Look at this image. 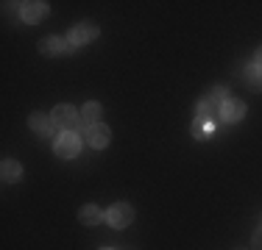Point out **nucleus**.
Returning a JSON list of instances; mask_svg holds the SVG:
<instances>
[{
	"mask_svg": "<svg viewBox=\"0 0 262 250\" xmlns=\"http://www.w3.org/2000/svg\"><path fill=\"white\" fill-rule=\"evenodd\" d=\"M243 117H246V103H243V100L229 97L226 103L221 106V120H226V122H237V120H243Z\"/></svg>",
	"mask_w": 262,
	"mask_h": 250,
	"instance_id": "10",
	"label": "nucleus"
},
{
	"mask_svg": "<svg viewBox=\"0 0 262 250\" xmlns=\"http://www.w3.org/2000/svg\"><path fill=\"white\" fill-rule=\"evenodd\" d=\"M251 242H254V247H257V250L262 247V225L257 228V234H254V239H251Z\"/></svg>",
	"mask_w": 262,
	"mask_h": 250,
	"instance_id": "16",
	"label": "nucleus"
},
{
	"mask_svg": "<svg viewBox=\"0 0 262 250\" xmlns=\"http://www.w3.org/2000/svg\"><path fill=\"white\" fill-rule=\"evenodd\" d=\"M70 42L61 39V36H45L39 42V53L42 56H61V53H70Z\"/></svg>",
	"mask_w": 262,
	"mask_h": 250,
	"instance_id": "8",
	"label": "nucleus"
},
{
	"mask_svg": "<svg viewBox=\"0 0 262 250\" xmlns=\"http://www.w3.org/2000/svg\"><path fill=\"white\" fill-rule=\"evenodd\" d=\"M28 128L34 131V134L39 136H53L56 134V122L51 114H42V111H34V114L28 117Z\"/></svg>",
	"mask_w": 262,
	"mask_h": 250,
	"instance_id": "7",
	"label": "nucleus"
},
{
	"mask_svg": "<svg viewBox=\"0 0 262 250\" xmlns=\"http://www.w3.org/2000/svg\"><path fill=\"white\" fill-rule=\"evenodd\" d=\"M134 220V209L128 203H115L109 211H106V222L112 228H128V222Z\"/></svg>",
	"mask_w": 262,
	"mask_h": 250,
	"instance_id": "4",
	"label": "nucleus"
},
{
	"mask_svg": "<svg viewBox=\"0 0 262 250\" xmlns=\"http://www.w3.org/2000/svg\"><path fill=\"white\" fill-rule=\"evenodd\" d=\"M207 97L217 100V103H226V100H229V89H226V86H215V89H212Z\"/></svg>",
	"mask_w": 262,
	"mask_h": 250,
	"instance_id": "15",
	"label": "nucleus"
},
{
	"mask_svg": "<svg viewBox=\"0 0 262 250\" xmlns=\"http://www.w3.org/2000/svg\"><path fill=\"white\" fill-rule=\"evenodd\" d=\"M221 106L223 103H217L212 97H201L195 103V122H215L221 117Z\"/></svg>",
	"mask_w": 262,
	"mask_h": 250,
	"instance_id": "6",
	"label": "nucleus"
},
{
	"mask_svg": "<svg viewBox=\"0 0 262 250\" xmlns=\"http://www.w3.org/2000/svg\"><path fill=\"white\" fill-rule=\"evenodd\" d=\"M53 150H56V156H61V159H73V156H78V150H81V136L73 134V131H61V134L56 136V142H53Z\"/></svg>",
	"mask_w": 262,
	"mask_h": 250,
	"instance_id": "2",
	"label": "nucleus"
},
{
	"mask_svg": "<svg viewBox=\"0 0 262 250\" xmlns=\"http://www.w3.org/2000/svg\"><path fill=\"white\" fill-rule=\"evenodd\" d=\"M109 139H112V131L106 128L103 122H98V125H92V128H86V142H90V147L103 150L106 145H109Z\"/></svg>",
	"mask_w": 262,
	"mask_h": 250,
	"instance_id": "9",
	"label": "nucleus"
},
{
	"mask_svg": "<svg viewBox=\"0 0 262 250\" xmlns=\"http://www.w3.org/2000/svg\"><path fill=\"white\" fill-rule=\"evenodd\" d=\"M51 117H53V122H56V128H61V131H73L76 134L78 128H84V122H81V111L78 109H73V106H56V109L51 111Z\"/></svg>",
	"mask_w": 262,
	"mask_h": 250,
	"instance_id": "1",
	"label": "nucleus"
},
{
	"mask_svg": "<svg viewBox=\"0 0 262 250\" xmlns=\"http://www.w3.org/2000/svg\"><path fill=\"white\" fill-rule=\"evenodd\" d=\"M0 175H3V184H17V181L23 178V167L17 164L14 159H3V170H0Z\"/></svg>",
	"mask_w": 262,
	"mask_h": 250,
	"instance_id": "12",
	"label": "nucleus"
},
{
	"mask_svg": "<svg viewBox=\"0 0 262 250\" xmlns=\"http://www.w3.org/2000/svg\"><path fill=\"white\" fill-rule=\"evenodd\" d=\"M98 39V25L92 22H78L76 28L67 34V42H70L73 47H81V45H90V42Z\"/></svg>",
	"mask_w": 262,
	"mask_h": 250,
	"instance_id": "3",
	"label": "nucleus"
},
{
	"mask_svg": "<svg viewBox=\"0 0 262 250\" xmlns=\"http://www.w3.org/2000/svg\"><path fill=\"white\" fill-rule=\"evenodd\" d=\"M48 11H51V6L42 3V0H28V3H20V17H23V22H28V25L45 20Z\"/></svg>",
	"mask_w": 262,
	"mask_h": 250,
	"instance_id": "5",
	"label": "nucleus"
},
{
	"mask_svg": "<svg viewBox=\"0 0 262 250\" xmlns=\"http://www.w3.org/2000/svg\"><path fill=\"white\" fill-rule=\"evenodd\" d=\"M101 103H86L84 109H81V122H84V128H92V125H98L101 120Z\"/></svg>",
	"mask_w": 262,
	"mask_h": 250,
	"instance_id": "14",
	"label": "nucleus"
},
{
	"mask_svg": "<svg viewBox=\"0 0 262 250\" xmlns=\"http://www.w3.org/2000/svg\"><path fill=\"white\" fill-rule=\"evenodd\" d=\"M101 250H112V247H101Z\"/></svg>",
	"mask_w": 262,
	"mask_h": 250,
	"instance_id": "18",
	"label": "nucleus"
},
{
	"mask_svg": "<svg viewBox=\"0 0 262 250\" xmlns=\"http://www.w3.org/2000/svg\"><path fill=\"white\" fill-rule=\"evenodd\" d=\"M254 64H257V67H262V47L257 50V56H254Z\"/></svg>",
	"mask_w": 262,
	"mask_h": 250,
	"instance_id": "17",
	"label": "nucleus"
},
{
	"mask_svg": "<svg viewBox=\"0 0 262 250\" xmlns=\"http://www.w3.org/2000/svg\"><path fill=\"white\" fill-rule=\"evenodd\" d=\"M78 220L84 222V225H98V222H103V220H106V214H103L101 209H98V206L86 203L84 209L78 211Z\"/></svg>",
	"mask_w": 262,
	"mask_h": 250,
	"instance_id": "13",
	"label": "nucleus"
},
{
	"mask_svg": "<svg viewBox=\"0 0 262 250\" xmlns=\"http://www.w3.org/2000/svg\"><path fill=\"white\" fill-rule=\"evenodd\" d=\"M243 81H246V86H248V89L262 92V67H257V64H248L246 70H243Z\"/></svg>",
	"mask_w": 262,
	"mask_h": 250,
	"instance_id": "11",
	"label": "nucleus"
}]
</instances>
